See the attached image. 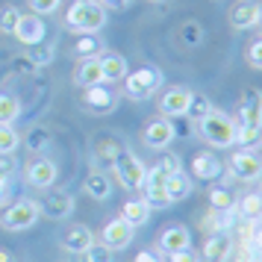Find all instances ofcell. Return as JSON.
<instances>
[{
  "label": "cell",
  "mask_w": 262,
  "mask_h": 262,
  "mask_svg": "<svg viewBox=\"0 0 262 262\" xmlns=\"http://www.w3.org/2000/svg\"><path fill=\"white\" fill-rule=\"evenodd\" d=\"M236 144L256 150L262 144V89H248L236 112Z\"/></svg>",
  "instance_id": "obj_1"
},
{
  "label": "cell",
  "mask_w": 262,
  "mask_h": 262,
  "mask_svg": "<svg viewBox=\"0 0 262 262\" xmlns=\"http://www.w3.org/2000/svg\"><path fill=\"white\" fill-rule=\"evenodd\" d=\"M65 27L77 36H97L106 27V9L95 0H74L65 12Z\"/></svg>",
  "instance_id": "obj_2"
},
{
  "label": "cell",
  "mask_w": 262,
  "mask_h": 262,
  "mask_svg": "<svg viewBox=\"0 0 262 262\" xmlns=\"http://www.w3.org/2000/svg\"><path fill=\"white\" fill-rule=\"evenodd\" d=\"M198 133H201L203 142L218 147V150L233 147L236 144V118L221 112V109H212L203 121H198Z\"/></svg>",
  "instance_id": "obj_3"
},
{
  "label": "cell",
  "mask_w": 262,
  "mask_h": 262,
  "mask_svg": "<svg viewBox=\"0 0 262 262\" xmlns=\"http://www.w3.org/2000/svg\"><path fill=\"white\" fill-rule=\"evenodd\" d=\"M109 168L115 171V180H118L124 189H130V191H139L142 189V183H144V177H147V165H144L133 150H121V154L112 159V165Z\"/></svg>",
  "instance_id": "obj_4"
},
{
  "label": "cell",
  "mask_w": 262,
  "mask_h": 262,
  "mask_svg": "<svg viewBox=\"0 0 262 262\" xmlns=\"http://www.w3.org/2000/svg\"><path fill=\"white\" fill-rule=\"evenodd\" d=\"M159 89H162V71L154 68V65H144V68L130 71L124 77V92L133 100H144V97L156 95Z\"/></svg>",
  "instance_id": "obj_5"
},
{
  "label": "cell",
  "mask_w": 262,
  "mask_h": 262,
  "mask_svg": "<svg viewBox=\"0 0 262 262\" xmlns=\"http://www.w3.org/2000/svg\"><path fill=\"white\" fill-rule=\"evenodd\" d=\"M38 218H41V206H38V201L21 198V201H15L12 206L3 209V215H0V227H3V230H30Z\"/></svg>",
  "instance_id": "obj_6"
},
{
  "label": "cell",
  "mask_w": 262,
  "mask_h": 262,
  "mask_svg": "<svg viewBox=\"0 0 262 262\" xmlns=\"http://www.w3.org/2000/svg\"><path fill=\"white\" fill-rule=\"evenodd\" d=\"M227 168H230V174L236 180H242V183H256V180L262 177V156L256 154V150H245V147H242V150H233Z\"/></svg>",
  "instance_id": "obj_7"
},
{
  "label": "cell",
  "mask_w": 262,
  "mask_h": 262,
  "mask_svg": "<svg viewBox=\"0 0 262 262\" xmlns=\"http://www.w3.org/2000/svg\"><path fill=\"white\" fill-rule=\"evenodd\" d=\"M80 103H83V109L95 112V115H109V112H115V106H118V95L112 89H106V83L89 85V89H83Z\"/></svg>",
  "instance_id": "obj_8"
},
{
  "label": "cell",
  "mask_w": 262,
  "mask_h": 262,
  "mask_svg": "<svg viewBox=\"0 0 262 262\" xmlns=\"http://www.w3.org/2000/svg\"><path fill=\"white\" fill-rule=\"evenodd\" d=\"M191 89L186 85H171L162 92L159 97V112H162V118H183L186 112H189V100H191Z\"/></svg>",
  "instance_id": "obj_9"
},
{
  "label": "cell",
  "mask_w": 262,
  "mask_h": 262,
  "mask_svg": "<svg viewBox=\"0 0 262 262\" xmlns=\"http://www.w3.org/2000/svg\"><path fill=\"white\" fill-rule=\"evenodd\" d=\"M130 242H133V227L124 221V218H112V221H106L103 224V230H100V245H106L112 253L115 250H124V248H130Z\"/></svg>",
  "instance_id": "obj_10"
},
{
  "label": "cell",
  "mask_w": 262,
  "mask_h": 262,
  "mask_svg": "<svg viewBox=\"0 0 262 262\" xmlns=\"http://www.w3.org/2000/svg\"><path fill=\"white\" fill-rule=\"evenodd\" d=\"M174 136H177L174 121L154 118V121H147V127L142 130V142L147 144V147H154V150H162V147H168V144L174 142Z\"/></svg>",
  "instance_id": "obj_11"
},
{
  "label": "cell",
  "mask_w": 262,
  "mask_h": 262,
  "mask_svg": "<svg viewBox=\"0 0 262 262\" xmlns=\"http://www.w3.org/2000/svg\"><path fill=\"white\" fill-rule=\"evenodd\" d=\"M21 45H27V48H36V45H41L45 41V36H48V27H45V21H41V15H21V21H18V27H15L12 33Z\"/></svg>",
  "instance_id": "obj_12"
},
{
  "label": "cell",
  "mask_w": 262,
  "mask_h": 262,
  "mask_svg": "<svg viewBox=\"0 0 262 262\" xmlns=\"http://www.w3.org/2000/svg\"><path fill=\"white\" fill-rule=\"evenodd\" d=\"M191 174H194V180L212 183V180H218L224 174V165H221V159L212 150H198L191 156Z\"/></svg>",
  "instance_id": "obj_13"
},
{
  "label": "cell",
  "mask_w": 262,
  "mask_h": 262,
  "mask_svg": "<svg viewBox=\"0 0 262 262\" xmlns=\"http://www.w3.org/2000/svg\"><path fill=\"white\" fill-rule=\"evenodd\" d=\"M56 177H59V168H56V162L53 159H36V162H30L27 165V183L33 186V189H50L53 183H56Z\"/></svg>",
  "instance_id": "obj_14"
},
{
  "label": "cell",
  "mask_w": 262,
  "mask_h": 262,
  "mask_svg": "<svg viewBox=\"0 0 262 262\" xmlns=\"http://www.w3.org/2000/svg\"><path fill=\"white\" fill-rule=\"evenodd\" d=\"M233 245L236 242L230 238V233H209V238L201 250V262H227L230 253H233Z\"/></svg>",
  "instance_id": "obj_15"
},
{
  "label": "cell",
  "mask_w": 262,
  "mask_h": 262,
  "mask_svg": "<svg viewBox=\"0 0 262 262\" xmlns=\"http://www.w3.org/2000/svg\"><path fill=\"white\" fill-rule=\"evenodd\" d=\"M38 206H41V215H48L53 221H62V218H68L74 212V198L68 191H48Z\"/></svg>",
  "instance_id": "obj_16"
},
{
  "label": "cell",
  "mask_w": 262,
  "mask_h": 262,
  "mask_svg": "<svg viewBox=\"0 0 262 262\" xmlns=\"http://www.w3.org/2000/svg\"><path fill=\"white\" fill-rule=\"evenodd\" d=\"M156 245H159V250H162V253H174V250L191 248V233H189V227H183V224L165 227V230L159 233V238H156Z\"/></svg>",
  "instance_id": "obj_17"
},
{
  "label": "cell",
  "mask_w": 262,
  "mask_h": 262,
  "mask_svg": "<svg viewBox=\"0 0 262 262\" xmlns=\"http://www.w3.org/2000/svg\"><path fill=\"white\" fill-rule=\"evenodd\" d=\"M256 18H259V3L256 0H238L230 9L233 30H250V27H256Z\"/></svg>",
  "instance_id": "obj_18"
},
{
  "label": "cell",
  "mask_w": 262,
  "mask_h": 262,
  "mask_svg": "<svg viewBox=\"0 0 262 262\" xmlns=\"http://www.w3.org/2000/svg\"><path fill=\"white\" fill-rule=\"evenodd\" d=\"M100 74H103V83H124V77L130 74V65L121 53H103L100 56Z\"/></svg>",
  "instance_id": "obj_19"
},
{
  "label": "cell",
  "mask_w": 262,
  "mask_h": 262,
  "mask_svg": "<svg viewBox=\"0 0 262 262\" xmlns=\"http://www.w3.org/2000/svg\"><path fill=\"white\" fill-rule=\"evenodd\" d=\"M89 245H95V233L85 224H74L71 230L62 236V250H68V253H83Z\"/></svg>",
  "instance_id": "obj_20"
},
{
  "label": "cell",
  "mask_w": 262,
  "mask_h": 262,
  "mask_svg": "<svg viewBox=\"0 0 262 262\" xmlns=\"http://www.w3.org/2000/svg\"><path fill=\"white\" fill-rule=\"evenodd\" d=\"M103 83V74H100V56L95 59H83L74 71V85L80 89H89V85H100Z\"/></svg>",
  "instance_id": "obj_21"
},
{
  "label": "cell",
  "mask_w": 262,
  "mask_h": 262,
  "mask_svg": "<svg viewBox=\"0 0 262 262\" xmlns=\"http://www.w3.org/2000/svg\"><path fill=\"white\" fill-rule=\"evenodd\" d=\"M121 218H124V221H127L133 230H136V227L147 224V218H150V206H147V201H144V198H133V201L124 203Z\"/></svg>",
  "instance_id": "obj_22"
},
{
  "label": "cell",
  "mask_w": 262,
  "mask_h": 262,
  "mask_svg": "<svg viewBox=\"0 0 262 262\" xmlns=\"http://www.w3.org/2000/svg\"><path fill=\"white\" fill-rule=\"evenodd\" d=\"M83 189H85V194L89 198H95V201H106L109 194H112V180L97 168V171H92L89 177H85V183H83Z\"/></svg>",
  "instance_id": "obj_23"
},
{
  "label": "cell",
  "mask_w": 262,
  "mask_h": 262,
  "mask_svg": "<svg viewBox=\"0 0 262 262\" xmlns=\"http://www.w3.org/2000/svg\"><path fill=\"white\" fill-rule=\"evenodd\" d=\"M165 194L171 203L177 201H186L191 194V177L189 174H183V171H177V174H171V177L165 180Z\"/></svg>",
  "instance_id": "obj_24"
},
{
  "label": "cell",
  "mask_w": 262,
  "mask_h": 262,
  "mask_svg": "<svg viewBox=\"0 0 262 262\" xmlns=\"http://www.w3.org/2000/svg\"><path fill=\"white\" fill-rule=\"evenodd\" d=\"M236 212H238V218L259 221L262 218V194L259 191H248L242 201H236Z\"/></svg>",
  "instance_id": "obj_25"
},
{
  "label": "cell",
  "mask_w": 262,
  "mask_h": 262,
  "mask_svg": "<svg viewBox=\"0 0 262 262\" xmlns=\"http://www.w3.org/2000/svg\"><path fill=\"white\" fill-rule=\"evenodd\" d=\"M21 118V100L9 92H0V124H12Z\"/></svg>",
  "instance_id": "obj_26"
},
{
  "label": "cell",
  "mask_w": 262,
  "mask_h": 262,
  "mask_svg": "<svg viewBox=\"0 0 262 262\" xmlns=\"http://www.w3.org/2000/svg\"><path fill=\"white\" fill-rule=\"evenodd\" d=\"M100 50H103V41L97 36H80L74 45L77 59H95V56H100Z\"/></svg>",
  "instance_id": "obj_27"
},
{
  "label": "cell",
  "mask_w": 262,
  "mask_h": 262,
  "mask_svg": "<svg viewBox=\"0 0 262 262\" xmlns=\"http://www.w3.org/2000/svg\"><path fill=\"white\" fill-rule=\"evenodd\" d=\"M209 206L218 212H236V194L230 189H209Z\"/></svg>",
  "instance_id": "obj_28"
},
{
  "label": "cell",
  "mask_w": 262,
  "mask_h": 262,
  "mask_svg": "<svg viewBox=\"0 0 262 262\" xmlns=\"http://www.w3.org/2000/svg\"><path fill=\"white\" fill-rule=\"evenodd\" d=\"M203 227L209 230V233H227L230 227H233V212H218L209 206V212L203 218Z\"/></svg>",
  "instance_id": "obj_29"
},
{
  "label": "cell",
  "mask_w": 262,
  "mask_h": 262,
  "mask_svg": "<svg viewBox=\"0 0 262 262\" xmlns=\"http://www.w3.org/2000/svg\"><path fill=\"white\" fill-rule=\"evenodd\" d=\"M21 147V136L15 133L12 124H0V156H12Z\"/></svg>",
  "instance_id": "obj_30"
},
{
  "label": "cell",
  "mask_w": 262,
  "mask_h": 262,
  "mask_svg": "<svg viewBox=\"0 0 262 262\" xmlns=\"http://www.w3.org/2000/svg\"><path fill=\"white\" fill-rule=\"evenodd\" d=\"M212 100H209V97L206 95H191V100H189V112H186V115H189L191 121H203L206 118V115H209V112H212Z\"/></svg>",
  "instance_id": "obj_31"
},
{
  "label": "cell",
  "mask_w": 262,
  "mask_h": 262,
  "mask_svg": "<svg viewBox=\"0 0 262 262\" xmlns=\"http://www.w3.org/2000/svg\"><path fill=\"white\" fill-rule=\"evenodd\" d=\"M21 15L15 6H6V9H0V33H6V36H12L15 27H18V21H21Z\"/></svg>",
  "instance_id": "obj_32"
},
{
  "label": "cell",
  "mask_w": 262,
  "mask_h": 262,
  "mask_svg": "<svg viewBox=\"0 0 262 262\" xmlns=\"http://www.w3.org/2000/svg\"><path fill=\"white\" fill-rule=\"evenodd\" d=\"M83 259L85 262H112V250H109L106 245L95 242V245H89V248L83 250Z\"/></svg>",
  "instance_id": "obj_33"
},
{
  "label": "cell",
  "mask_w": 262,
  "mask_h": 262,
  "mask_svg": "<svg viewBox=\"0 0 262 262\" xmlns=\"http://www.w3.org/2000/svg\"><path fill=\"white\" fill-rule=\"evenodd\" d=\"M9 180H12V165L6 162V156H0V206L9 201Z\"/></svg>",
  "instance_id": "obj_34"
},
{
  "label": "cell",
  "mask_w": 262,
  "mask_h": 262,
  "mask_svg": "<svg viewBox=\"0 0 262 262\" xmlns=\"http://www.w3.org/2000/svg\"><path fill=\"white\" fill-rule=\"evenodd\" d=\"M27 147H30V150H36V154H41V150H45V147H48L50 144V133L45 130V127H36V130H30V136H27Z\"/></svg>",
  "instance_id": "obj_35"
},
{
  "label": "cell",
  "mask_w": 262,
  "mask_h": 262,
  "mask_svg": "<svg viewBox=\"0 0 262 262\" xmlns=\"http://www.w3.org/2000/svg\"><path fill=\"white\" fill-rule=\"evenodd\" d=\"M245 59H248L250 68H256V71H262V36L253 38L248 45V50H245Z\"/></svg>",
  "instance_id": "obj_36"
},
{
  "label": "cell",
  "mask_w": 262,
  "mask_h": 262,
  "mask_svg": "<svg viewBox=\"0 0 262 262\" xmlns=\"http://www.w3.org/2000/svg\"><path fill=\"white\" fill-rule=\"evenodd\" d=\"M156 171H159V174H165V177H171V174H177V171H183V168H180V156L177 154H168V156H162V159H159V162H156Z\"/></svg>",
  "instance_id": "obj_37"
},
{
  "label": "cell",
  "mask_w": 262,
  "mask_h": 262,
  "mask_svg": "<svg viewBox=\"0 0 262 262\" xmlns=\"http://www.w3.org/2000/svg\"><path fill=\"white\" fill-rule=\"evenodd\" d=\"M30 62H33L36 68L53 62V48H50V45H36V50H30Z\"/></svg>",
  "instance_id": "obj_38"
},
{
  "label": "cell",
  "mask_w": 262,
  "mask_h": 262,
  "mask_svg": "<svg viewBox=\"0 0 262 262\" xmlns=\"http://www.w3.org/2000/svg\"><path fill=\"white\" fill-rule=\"evenodd\" d=\"M27 3H30V12L33 15H53L59 9L62 0H27Z\"/></svg>",
  "instance_id": "obj_39"
},
{
  "label": "cell",
  "mask_w": 262,
  "mask_h": 262,
  "mask_svg": "<svg viewBox=\"0 0 262 262\" xmlns=\"http://www.w3.org/2000/svg\"><path fill=\"white\" fill-rule=\"evenodd\" d=\"M162 262H201V253H198V250H191V248L174 250V253H165V259H162Z\"/></svg>",
  "instance_id": "obj_40"
},
{
  "label": "cell",
  "mask_w": 262,
  "mask_h": 262,
  "mask_svg": "<svg viewBox=\"0 0 262 262\" xmlns=\"http://www.w3.org/2000/svg\"><path fill=\"white\" fill-rule=\"evenodd\" d=\"M201 38H203L201 24H194V21H189V24H183V41H186V45H198Z\"/></svg>",
  "instance_id": "obj_41"
},
{
  "label": "cell",
  "mask_w": 262,
  "mask_h": 262,
  "mask_svg": "<svg viewBox=\"0 0 262 262\" xmlns=\"http://www.w3.org/2000/svg\"><path fill=\"white\" fill-rule=\"evenodd\" d=\"M95 3H100L103 9H115V12H118V9H127L133 0H95Z\"/></svg>",
  "instance_id": "obj_42"
},
{
  "label": "cell",
  "mask_w": 262,
  "mask_h": 262,
  "mask_svg": "<svg viewBox=\"0 0 262 262\" xmlns=\"http://www.w3.org/2000/svg\"><path fill=\"white\" fill-rule=\"evenodd\" d=\"M133 262H162V259L156 256L154 250H139V253H136V259H133Z\"/></svg>",
  "instance_id": "obj_43"
},
{
  "label": "cell",
  "mask_w": 262,
  "mask_h": 262,
  "mask_svg": "<svg viewBox=\"0 0 262 262\" xmlns=\"http://www.w3.org/2000/svg\"><path fill=\"white\" fill-rule=\"evenodd\" d=\"M0 262H12V256H9V253H6L3 248H0Z\"/></svg>",
  "instance_id": "obj_44"
},
{
  "label": "cell",
  "mask_w": 262,
  "mask_h": 262,
  "mask_svg": "<svg viewBox=\"0 0 262 262\" xmlns=\"http://www.w3.org/2000/svg\"><path fill=\"white\" fill-rule=\"evenodd\" d=\"M256 27H259V36H262V3H259V18H256Z\"/></svg>",
  "instance_id": "obj_45"
},
{
  "label": "cell",
  "mask_w": 262,
  "mask_h": 262,
  "mask_svg": "<svg viewBox=\"0 0 262 262\" xmlns=\"http://www.w3.org/2000/svg\"><path fill=\"white\" fill-rule=\"evenodd\" d=\"M147 3H165V0H147Z\"/></svg>",
  "instance_id": "obj_46"
}]
</instances>
